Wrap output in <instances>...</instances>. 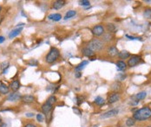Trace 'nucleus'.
<instances>
[{
  "instance_id": "19",
  "label": "nucleus",
  "mask_w": 151,
  "mask_h": 127,
  "mask_svg": "<svg viewBox=\"0 0 151 127\" xmlns=\"http://www.w3.org/2000/svg\"><path fill=\"white\" fill-rule=\"evenodd\" d=\"M9 92V86L4 84H0V93L1 94H6Z\"/></svg>"
},
{
  "instance_id": "30",
  "label": "nucleus",
  "mask_w": 151,
  "mask_h": 127,
  "mask_svg": "<svg viewBox=\"0 0 151 127\" xmlns=\"http://www.w3.org/2000/svg\"><path fill=\"white\" fill-rule=\"evenodd\" d=\"M112 38V35L110 33H108V34H104L103 36V40L104 42H108L110 41V39Z\"/></svg>"
},
{
  "instance_id": "14",
  "label": "nucleus",
  "mask_w": 151,
  "mask_h": 127,
  "mask_svg": "<svg viewBox=\"0 0 151 127\" xmlns=\"http://www.w3.org/2000/svg\"><path fill=\"white\" fill-rule=\"evenodd\" d=\"M48 18L50 20L55 21V22H57V21L61 20L62 19V15L59 14V13H55V14H50L48 16Z\"/></svg>"
},
{
  "instance_id": "27",
  "label": "nucleus",
  "mask_w": 151,
  "mask_h": 127,
  "mask_svg": "<svg viewBox=\"0 0 151 127\" xmlns=\"http://www.w3.org/2000/svg\"><path fill=\"white\" fill-rule=\"evenodd\" d=\"M143 16H144L145 18L149 19L151 18V9H146L143 12Z\"/></svg>"
},
{
  "instance_id": "1",
  "label": "nucleus",
  "mask_w": 151,
  "mask_h": 127,
  "mask_svg": "<svg viewBox=\"0 0 151 127\" xmlns=\"http://www.w3.org/2000/svg\"><path fill=\"white\" fill-rule=\"evenodd\" d=\"M149 118H151V109L148 106L139 109L136 112H135L134 114H133V119L135 120L143 121L149 119Z\"/></svg>"
},
{
  "instance_id": "29",
  "label": "nucleus",
  "mask_w": 151,
  "mask_h": 127,
  "mask_svg": "<svg viewBox=\"0 0 151 127\" xmlns=\"http://www.w3.org/2000/svg\"><path fill=\"white\" fill-rule=\"evenodd\" d=\"M56 101V98L55 96H50V97H49V99H47V101L46 102H48L49 104H50V105H52L53 106V104H55V102Z\"/></svg>"
},
{
  "instance_id": "6",
  "label": "nucleus",
  "mask_w": 151,
  "mask_h": 127,
  "mask_svg": "<svg viewBox=\"0 0 151 127\" xmlns=\"http://www.w3.org/2000/svg\"><path fill=\"white\" fill-rule=\"evenodd\" d=\"M104 32V28L102 25H96L92 29V33H93V35H95V36H100L103 34Z\"/></svg>"
},
{
  "instance_id": "11",
  "label": "nucleus",
  "mask_w": 151,
  "mask_h": 127,
  "mask_svg": "<svg viewBox=\"0 0 151 127\" xmlns=\"http://www.w3.org/2000/svg\"><path fill=\"white\" fill-rule=\"evenodd\" d=\"M66 4V2L65 1H62V0H57V1H55L53 3V8L55 10H59L62 7H64V5Z\"/></svg>"
},
{
  "instance_id": "10",
  "label": "nucleus",
  "mask_w": 151,
  "mask_h": 127,
  "mask_svg": "<svg viewBox=\"0 0 151 127\" xmlns=\"http://www.w3.org/2000/svg\"><path fill=\"white\" fill-rule=\"evenodd\" d=\"M10 89L13 91V92H17L19 88H20V82H19L17 80H13V81L10 83Z\"/></svg>"
},
{
  "instance_id": "21",
  "label": "nucleus",
  "mask_w": 151,
  "mask_h": 127,
  "mask_svg": "<svg viewBox=\"0 0 151 127\" xmlns=\"http://www.w3.org/2000/svg\"><path fill=\"white\" fill-rule=\"evenodd\" d=\"M76 14H77V11H76V10H69L68 12L66 13V15H65V16H64V19L67 20V19H69V18H71V17H73Z\"/></svg>"
},
{
  "instance_id": "31",
  "label": "nucleus",
  "mask_w": 151,
  "mask_h": 127,
  "mask_svg": "<svg viewBox=\"0 0 151 127\" xmlns=\"http://www.w3.org/2000/svg\"><path fill=\"white\" fill-rule=\"evenodd\" d=\"M27 63L29 64L30 66H31V67H33V66H37L38 62H37V61H36V60L31 59V60H30V61L28 62H27Z\"/></svg>"
},
{
  "instance_id": "2",
  "label": "nucleus",
  "mask_w": 151,
  "mask_h": 127,
  "mask_svg": "<svg viewBox=\"0 0 151 127\" xmlns=\"http://www.w3.org/2000/svg\"><path fill=\"white\" fill-rule=\"evenodd\" d=\"M59 56H60V52H59V50L56 48L55 47L50 48V51H49V53L47 54V56L45 57L46 62H48V63H53V62H55L58 59Z\"/></svg>"
},
{
  "instance_id": "22",
  "label": "nucleus",
  "mask_w": 151,
  "mask_h": 127,
  "mask_svg": "<svg viewBox=\"0 0 151 127\" xmlns=\"http://www.w3.org/2000/svg\"><path fill=\"white\" fill-rule=\"evenodd\" d=\"M89 63V62H87V61H83V62H81L80 64H79L77 67H76V70H77V72H79V71H81V70H83V68H85V66L87 65V64Z\"/></svg>"
},
{
  "instance_id": "40",
  "label": "nucleus",
  "mask_w": 151,
  "mask_h": 127,
  "mask_svg": "<svg viewBox=\"0 0 151 127\" xmlns=\"http://www.w3.org/2000/svg\"><path fill=\"white\" fill-rule=\"evenodd\" d=\"M4 40H5V38H4V36H2V35H0V43H3V42H4Z\"/></svg>"
},
{
  "instance_id": "7",
  "label": "nucleus",
  "mask_w": 151,
  "mask_h": 127,
  "mask_svg": "<svg viewBox=\"0 0 151 127\" xmlns=\"http://www.w3.org/2000/svg\"><path fill=\"white\" fill-rule=\"evenodd\" d=\"M52 108H53V106L49 104L48 102H45L44 104H43V106H42V111H43V113H45L46 115L50 114V113L51 112Z\"/></svg>"
},
{
  "instance_id": "16",
  "label": "nucleus",
  "mask_w": 151,
  "mask_h": 127,
  "mask_svg": "<svg viewBox=\"0 0 151 127\" xmlns=\"http://www.w3.org/2000/svg\"><path fill=\"white\" fill-rule=\"evenodd\" d=\"M118 56H119L120 59H127V58L130 56V54L128 53L127 50H122V51L118 53Z\"/></svg>"
},
{
  "instance_id": "39",
  "label": "nucleus",
  "mask_w": 151,
  "mask_h": 127,
  "mask_svg": "<svg viewBox=\"0 0 151 127\" xmlns=\"http://www.w3.org/2000/svg\"><path fill=\"white\" fill-rule=\"evenodd\" d=\"M75 76H76L77 78H80V77H81V73H80V72H77V73L75 74Z\"/></svg>"
},
{
  "instance_id": "3",
  "label": "nucleus",
  "mask_w": 151,
  "mask_h": 127,
  "mask_svg": "<svg viewBox=\"0 0 151 127\" xmlns=\"http://www.w3.org/2000/svg\"><path fill=\"white\" fill-rule=\"evenodd\" d=\"M103 42L100 41L99 39H96V38L91 40V41L89 42V44H88V48H89V49H91L93 52L100 51V50L103 49Z\"/></svg>"
},
{
  "instance_id": "26",
  "label": "nucleus",
  "mask_w": 151,
  "mask_h": 127,
  "mask_svg": "<svg viewBox=\"0 0 151 127\" xmlns=\"http://www.w3.org/2000/svg\"><path fill=\"white\" fill-rule=\"evenodd\" d=\"M135 120L133 118H129V119H127L126 125L128 127H131V126H133V125H135Z\"/></svg>"
},
{
  "instance_id": "8",
  "label": "nucleus",
  "mask_w": 151,
  "mask_h": 127,
  "mask_svg": "<svg viewBox=\"0 0 151 127\" xmlns=\"http://www.w3.org/2000/svg\"><path fill=\"white\" fill-rule=\"evenodd\" d=\"M119 99H120V94L117 93V92H114V93H112V94L110 95L109 98H108V101H109L110 104H113V103L118 101Z\"/></svg>"
},
{
  "instance_id": "32",
  "label": "nucleus",
  "mask_w": 151,
  "mask_h": 127,
  "mask_svg": "<svg viewBox=\"0 0 151 127\" xmlns=\"http://www.w3.org/2000/svg\"><path fill=\"white\" fill-rule=\"evenodd\" d=\"M37 119L38 122H43V121L44 120V115L41 114V113H38V114H37Z\"/></svg>"
},
{
  "instance_id": "23",
  "label": "nucleus",
  "mask_w": 151,
  "mask_h": 127,
  "mask_svg": "<svg viewBox=\"0 0 151 127\" xmlns=\"http://www.w3.org/2000/svg\"><path fill=\"white\" fill-rule=\"evenodd\" d=\"M1 69L3 70V74H6L7 69L9 68V62H4L1 63Z\"/></svg>"
},
{
  "instance_id": "12",
  "label": "nucleus",
  "mask_w": 151,
  "mask_h": 127,
  "mask_svg": "<svg viewBox=\"0 0 151 127\" xmlns=\"http://www.w3.org/2000/svg\"><path fill=\"white\" fill-rule=\"evenodd\" d=\"M22 29H23L22 28H17V29H13V30H11L10 32V34H9V38L12 39V38H14V37L17 36V35L21 33Z\"/></svg>"
},
{
  "instance_id": "20",
  "label": "nucleus",
  "mask_w": 151,
  "mask_h": 127,
  "mask_svg": "<svg viewBox=\"0 0 151 127\" xmlns=\"http://www.w3.org/2000/svg\"><path fill=\"white\" fill-rule=\"evenodd\" d=\"M146 96H147V92H141L135 95V98H136L137 100H142V99H144L146 98Z\"/></svg>"
},
{
  "instance_id": "25",
  "label": "nucleus",
  "mask_w": 151,
  "mask_h": 127,
  "mask_svg": "<svg viewBox=\"0 0 151 127\" xmlns=\"http://www.w3.org/2000/svg\"><path fill=\"white\" fill-rule=\"evenodd\" d=\"M95 103L96 105H98V106H103V105L105 103V100H104L103 98H102V97L98 96V97H96V98H95Z\"/></svg>"
},
{
  "instance_id": "33",
  "label": "nucleus",
  "mask_w": 151,
  "mask_h": 127,
  "mask_svg": "<svg viewBox=\"0 0 151 127\" xmlns=\"http://www.w3.org/2000/svg\"><path fill=\"white\" fill-rule=\"evenodd\" d=\"M79 4L81 5H83V6H89V4H90V2L89 1H87V0H83V1H80Z\"/></svg>"
},
{
  "instance_id": "42",
  "label": "nucleus",
  "mask_w": 151,
  "mask_h": 127,
  "mask_svg": "<svg viewBox=\"0 0 151 127\" xmlns=\"http://www.w3.org/2000/svg\"><path fill=\"white\" fill-rule=\"evenodd\" d=\"M1 10H2V8H1V6H0V11H1Z\"/></svg>"
},
{
  "instance_id": "9",
  "label": "nucleus",
  "mask_w": 151,
  "mask_h": 127,
  "mask_svg": "<svg viewBox=\"0 0 151 127\" xmlns=\"http://www.w3.org/2000/svg\"><path fill=\"white\" fill-rule=\"evenodd\" d=\"M20 99H22V97H21V95L19 94L18 92H12V93H10V94L7 97V100L17 101V100H19Z\"/></svg>"
},
{
  "instance_id": "28",
  "label": "nucleus",
  "mask_w": 151,
  "mask_h": 127,
  "mask_svg": "<svg viewBox=\"0 0 151 127\" xmlns=\"http://www.w3.org/2000/svg\"><path fill=\"white\" fill-rule=\"evenodd\" d=\"M121 87V85L119 82H115V83H113L111 86V89L112 90H115V91H117L119 90Z\"/></svg>"
},
{
  "instance_id": "37",
  "label": "nucleus",
  "mask_w": 151,
  "mask_h": 127,
  "mask_svg": "<svg viewBox=\"0 0 151 127\" xmlns=\"http://www.w3.org/2000/svg\"><path fill=\"white\" fill-rule=\"evenodd\" d=\"M126 36L128 37V39H130V40H137V39H138V37H134V36H130V35H126Z\"/></svg>"
},
{
  "instance_id": "36",
  "label": "nucleus",
  "mask_w": 151,
  "mask_h": 127,
  "mask_svg": "<svg viewBox=\"0 0 151 127\" xmlns=\"http://www.w3.org/2000/svg\"><path fill=\"white\" fill-rule=\"evenodd\" d=\"M73 111H74V113H76L77 115H79L80 116L81 114H82V113H81V111L79 110V109H77V107H73Z\"/></svg>"
},
{
  "instance_id": "43",
  "label": "nucleus",
  "mask_w": 151,
  "mask_h": 127,
  "mask_svg": "<svg viewBox=\"0 0 151 127\" xmlns=\"http://www.w3.org/2000/svg\"><path fill=\"white\" fill-rule=\"evenodd\" d=\"M1 122H2V121H1V119H0V123H1Z\"/></svg>"
},
{
  "instance_id": "35",
  "label": "nucleus",
  "mask_w": 151,
  "mask_h": 127,
  "mask_svg": "<svg viewBox=\"0 0 151 127\" xmlns=\"http://www.w3.org/2000/svg\"><path fill=\"white\" fill-rule=\"evenodd\" d=\"M125 78H126V76H125L124 74H119V75H117V77H116V79H118L119 80H123Z\"/></svg>"
},
{
  "instance_id": "17",
  "label": "nucleus",
  "mask_w": 151,
  "mask_h": 127,
  "mask_svg": "<svg viewBox=\"0 0 151 127\" xmlns=\"http://www.w3.org/2000/svg\"><path fill=\"white\" fill-rule=\"evenodd\" d=\"M118 53H119V52H118V49H116V47H110L108 49V54H109L110 56H116V55H118Z\"/></svg>"
},
{
  "instance_id": "41",
  "label": "nucleus",
  "mask_w": 151,
  "mask_h": 127,
  "mask_svg": "<svg viewBox=\"0 0 151 127\" xmlns=\"http://www.w3.org/2000/svg\"><path fill=\"white\" fill-rule=\"evenodd\" d=\"M26 116H27V117H33V116H34V113H26Z\"/></svg>"
},
{
  "instance_id": "44",
  "label": "nucleus",
  "mask_w": 151,
  "mask_h": 127,
  "mask_svg": "<svg viewBox=\"0 0 151 127\" xmlns=\"http://www.w3.org/2000/svg\"><path fill=\"white\" fill-rule=\"evenodd\" d=\"M149 127H151V126H149Z\"/></svg>"
},
{
  "instance_id": "5",
  "label": "nucleus",
  "mask_w": 151,
  "mask_h": 127,
  "mask_svg": "<svg viewBox=\"0 0 151 127\" xmlns=\"http://www.w3.org/2000/svg\"><path fill=\"white\" fill-rule=\"evenodd\" d=\"M141 61V57L139 56H132L130 57V59H128V65L132 68V67H135V66H136L137 64L140 62Z\"/></svg>"
},
{
  "instance_id": "18",
  "label": "nucleus",
  "mask_w": 151,
  "mask_h": 127,
  "mask_svg": "<svg viewBox=\"0 0 151 127\" xmlns=\"http://www.w3.org/2000/svg\"><path fill=\"white\" fill-rule=\"evenodd\" d=\"M116 67H117V69L120 70V71H122V70H125L127 68V65L124 62H122V61H119L117 62L116 63Z\"/></svg>"
},
{
  "instance_id": "24",
  "label": "nucleus",
  "mask_w": 151,
  "mask_h": 127,
  "mask_svg": "<svg viewBox=\"0 0 151 127\" xmlns=\"http://www.w3.org/2000/svg\"><path fill=\"white\" fill-rule=\"evenodd\" d=\"M106 28H107V30L110 33L116 32V27L115 26V24H113V23H108Z\"/></svg>"
},
{
  "instance_id": "15",
  "label": "nucleus",
  "mask_w": 151,
  "mask_h": 127,
  "mask_svg": "<svg viewBox=\"0 0 151 127\" xmlns=\"http://www.w3.org/2000/svg\"><path fill=\"white\" fill-rule=\"evenodd\" d=\"M24 103H31L35 100V98L32 95H24L21 99Z\"/></svg>"
},
{
  "instance_id": "13",
  "label": "nucleus",
  "mask_w": 151,
  "mask_h": 127,
  "mask_svg": "<svg viewBox=\"0 0 151 127\" xmlns=\"http://www.w3.org/2000/svg\"><path fill=\"white\" fill-rule=\"evenodd\" d=\"M82 53H83V56H87V57H92V56L95 55V52H93L91 49H89V48H84V49H82Z\"/></svg>"
},
{
  "instance_id": "38",
  "label": "nucleus",
  "mask_w": 151,
  "mask_h": 127,
  "mask_svg": "<svg viewBox=\"0 0 151 127\" xmlns=\"http://www.w3.org/2000/svg\"><path fill=\"white\" fill-rule=\"evenodd\" d=\"M24 127H37V126L35 125H33V124H27Z\"/></svg>"
},
{
  "instance_id": "4",
  "label": "nucleus",
  "mask_w": 151,
  "mask_h": 127,
  "mask_svg": "<svg viewBox=\"0 0 151 127\" xmlns=\"http://www.w3.org/2000/svg\"><path fill=\"white\" fill-rule=\"evenodd\" d=\"M119 113V110L118 109H112V110H110V111L106 112L104 113L103 115H101L102 119H109V118H112L114 116H116Z\"/></svg>"
},
{
  "instance_id": "34",
  "label": "nucleus",
  "mask_w": 151,
  "mask_h": 127,
  "mask_svg": "<svg viewBox=\"0 0 151 127\" xmlns=\"http://www.w3.org/2000/svg\"><path fill=\"white\" fill-rule=\"evenodd\" d=\"M83 97H79V96H77V98H76V102H77V104L79 106V105H81V104H82V103H83Z\"/></svg>"
}]
</instances>
